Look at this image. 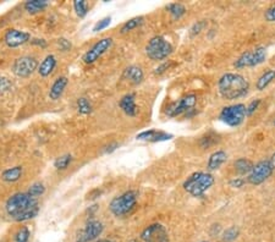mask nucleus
<instances>
[{
    "label": "nucleus",
    "mask_w": 275,
    "mask_h": 242,
    "mask_svg": "<svg viewBox=\"0 0 275 242\" xmlns=\"http://www.w3.org/2000/svg\"><path fill=\"white\" fill-rule=\"evenodd\" d=\"M5 210L15 222H27L37 217L40 203L37 198L31 197L27 192H17L9 197L5 204Z\"/></svg>",
    "instance_id": "f257e3e1"
},
{
    "label": "nucleus",
    "mask_w": 275,
    "mask_h": 242,
    "mask_svg": "<svg viewBox=\"0 0 275 242\" xmlns=\"http://www.w3.org/2000/svg\"><path fill=\"white\" fill-rule=\"evenodd\" d=\"M250 88L248 80L237 72H227L218 80V92L225 100L245 98L250 92Z\"/></svg>",
    "instance_id": "f03ea898"
},
{
    "label": "nucleus",
    "mask_w": 275,
    "mask_h": 242,
    "mask_svg": "<svg viewBox=\"0 0 275 242\" xmlns=\"http://www.w3.org/2000/svg\"><path fill=\"white\" fill-rule=\"evenodd\" d=\"M214 182L215 179L212 173H209V171H207V173H204V171H197V173H193L183 181V187L192 197L203 198L206 192L212 189Z\"/></svg>",
    "instance_id": "7ed1b4c3"
},
{
    "label": "nucleus",
    "mask_w": 275,
    "mask_h": 242,
    "mask_svg": "<svg viewBox=\"0 0 275 242\" xmlns=\"http://www.w3.org/2000/svg\"><path fill=\"white\" fill-rule=\"evenodd\" d=\"M137 205V192L130 191L124 192L120 196H116L111 199L109 204V210L113 213L115 217L124 218L131 214Z\"/></svg>",
    "instance_id": "20e7f679"
},
{
    "label": "nucleus",
    "mask_w": 275,
    "mask_h": 242,
    "mask_svg": "<svg viewBox=\"0 0 275 242\" xmlns=\"http://www.w3.org/2000/svg\"><path fill=\"white\" fill-rule=\"evenodd\" d=\"M174 47L163 36H154L146 46L147 56L153 61H165L173 54Z\"/></svg>",
    "instance_id": "39448f33"
},
{
    "label": "nucleus",
    "mask_w": 275,
    "mask_h": 242,
    "mask_svg": "<svg viewBox=\"0 0 275 242\" xmlns=\"http://www.w3.org/2000/svg\"><path fill=\"white\" fill-rule=\"evenodd\" d=\"M197 104V96L194 93H188L183 96L179 100L173 101L165 108V115L169 118H176V116L185 115L186 118H191L196 114L194 106Z\"/></svg>",
    "instance_id": "423d86ee"
},
{
    "label": "nucleus",
    "mask_w": 275,
    "mask_h": 242,
    "mask_svg": "<svg viewBox=\"0 0 275 242\" xmlns=\"http://www.w3.org/2000/svg\"><path fill=\"white\" fill-rule=\"evenodd\" d=\"M268 51L263 46H258L252 50H246L236 59L233 62V67L237 70L246 69V67H256L263 64L267 60Z\"/></svg>",
    "instance_id": "0eeeda50"
},
{
    "label": "nucleus",
    "mask_w": 275,
    "mask_h": 242,
    "mask_svg": "<svg viewBox=\"0 0 275 242\" xmlns=\"http://www.w3.org/2000/svg\"><path fill=\"white\" fill-rule=\"evenodd\" d=\"M246 118V105L243 103L230 104L224 106L219 113V120L230 127L241 126Z\"/></svg>",
    "instance_id": "6e6552de"
},
{
    "label": "nucleus",
    "mask_w": 275,
    "mask_h": 242,
    "mask_svg": "<svg viewBox=\"0 0 275 242\" xmlns=\"http://www.w3.org/2000/svg\"><path fill=\"white\" fill-rule=\"evenodd\" d=\"M274 168L272 166L269 159L261 160L254 164L253 170L251 171V174L247 176L246 180H247L248 184L253 185V186H258V185H262L263 182L269 180L274 174Z\"/></svg>",
    "instance_id": "1a4fd4ad"
},
{
    "label": "nucleus",
    "mask_w": 275,
    "mask_h": 242,
    "mask_svg": "<svg viewBox=\"0 0 275 242\" xmlns=\"http://www.w3.org/2000/svg\"><path fill=\"white\" fill-rule=\"evenodd\" d=\"M38 66L40 64H38L37 58L31 55H23L14 61L11 70L17 77L26 79V77H30L35 71H37Z\"/></svg>",
    "instance_id": "9d476101"
},
{
    "label": "nucleus",
    "mask_w": 275,
    "mask_h": 242,
    "mask_svg": "<svg viewBox=\"0 0 275 242\" xmlns=\"http://www.w3.org/2000/svg\"><path fill=\"white\" fill-rule=\"evenodd\" d=\"M104 231V225L97 219H90L85 224L84 228L77 234L75 242H93L97 241Z\"/></svg>",
    "instance_id": "9b49d317"
},
{
    "label": "nucleus",
    "mask_w": 275,
    "mask_h": 242,
    "mask_svg": "<svg viewBox=\"0 0 275 242\" xmlns=\"http://www.w3.org/2000/svg\"><path fill=\"white\" fill-rule=\"evenodd\" d=\"M111 47H113V38L110 37L102 38V40H99L97 43L93 44V46L86 51L82 60H84L85 64L87 65L94 64L98 59L102 58V56L104 55Z\"/></svg>",
    "instance_id": "f8f14e48"
},
{
    "label": "nucleus",
    "mask_w": 275,
    "mask_h": 242,
    "mask_svg": "<svg viewBox=\"0 0 275 242\" xmlns=\"http://www.w3.org/2000/svg\"><path fill=\"white\" fill-rule=\"evenodd\" d=\"M141 239L143 242H169V233L164 225L155 223L142 231Z\"/></svg>",
    "instance_id": "ddd939ff"
},
{
    "label": "nucleus",
    "mask_w": 275,
    "mask_h": 242,
    "mask_svg": "<svg viewBox=\"0 0 275 242\" xmlns=\"http://www.w3.org/2000/svg\"><path fill=\"white\" fill-rule=\"evenodd\" d=\"M4 42L9 48H19L23 44L31 42V35L28 32H25V31L10 28L5 32Z\"/></svg>",
    "instance_id": "4468645a"
},
{
    "label": "nucleus",
    "mask_w": 275,
    "mask_h": 242,
    "mask_svg": "<svg viewBox=\"0 0 275 242\" xmlns=\"http://www.w3.org/2000/svg\"><path fill=\"white\" fill-rule=\"evenodd\" d=\"M173 135L168 134L164 131H158V130H147V131H142L141 134L137 135L136 139L139 141H147V142H163V141H169L173 139Z\"/></svg>",
    "instance_id": "2eb2a0df"
},
{
    "label": "nucleus",
    "mask_w": 275,
    "mask_h": 242,
    "mask_svg": "<svg viewBox=\"0 0 275 242\" xmlns=\"http://www.w3.org/2000/svg\"><path fill=\"white\" fill-rule=\"evenodd\" d=\"M119 106H120L121 110L126 114L127 116H131L135 118L138 113V108H137L136 104V95L135 93H127L121 98L119 101Z\"/></svg>",
    "instance_id": "dca6fc26"
},
{
    "label": "nucleus",
    "mask_w": 275,
    "mask_h": 242,
    "mask_svg": "<svg viewBox=\"0 0 275 242\" xmlns=\"http://www.w3.org/2000/svg\"><path fill=\"white\" fill-rule=\"evenodd\" d=\"M123 79L129 81L134 86L141 85L144 80V72L141 66L137 65H130L123 72Z\"/></svg>",
    "instance_id": "f3484780"
},
{
    "label": "nucleus",
    "mask_w": 275,
    "mask_h": 242,
    "mask_svg": "<svg viewBox=\"0 0 275 242\" xmlns=\"http://www.w3.org/2000/svg\"><path fill=\"white\" fill-rule=\"evenodd\" d=\"M228 160V153L224 149H218L213 152L208 158V163H207V169L208 171H217L222 168L223 164Z\"/></svg>",
    "instance_id": "a211bd4d"
},
{
    "label": "nucleus",
    "mask_w": 275,
    "mask_h": 242,
    "mask_svg": "<svg viewBox=\"0 0 275 242\" xmlns=\"http://www.w3.org/2000/svg\"><path fill=\"white\" fill-rule=\"evenodd\" d=\"M67 85H69V80H67V77L65 76L58 77V79L53 82L50 90H49V98L54 101L60 99L61 96L64 95L65 90H66Z\"/></svg>",
    "instance_id": "6ab92c4d"
},
{
    "label": "nucleus",
    "mask_w": 275,
    "mask_h": 242,
    "mask_svg": "<svg viewBox=\"0 0 275 242\" xmlns=\"http://www.w3.org/2000/svg\"><path fill=\"white\" fill-rule=\"evenodd\" d=\"M56 65H58V60H56L55 55L49 54V55H46V58L43 59V61L41 62L40 66H38V70H37L38 74H40L42 77L50 76V75L54 72V70H55Z\"/></svg>",
    "instance_id": "aec40b11"
},
{
    "label": "nucleus",
    "mask_w": 275,
    "mask_h": 242,
    "mask_svg": "<svg viewBox=\"0 0 275 242\" xmlns=\"http://www.w3.org/2000/svg\"><path fill=\"white\" fill-rule=\"evenodd\" d=\"M253 166L254 163L248 158H238L233 161V169H235L236 173L241 176H245V175H250L251 171L253 170Z\"/></svg>",
    "instance_id": "412c9836"
},
{
    "label": "nucleus",
    "mask_w": 275,
    "mask_h": 242,
    "mask_svg": "<svg viewBox=\"0 0 275 242\" xmlns=\"http://www.w3.org/2000/svg\"><path fill=\"white\" fill-rule=\"evenodd\" d=\"M275 81V69H268L261 75L256 81V90L262 92V91L267 90L271 83Z\"/></svg>",
    "instance_id": "4be33fe9"
},
{
    "label": "nucleus",
    "mask_w": 275,
    "mask_h": 242,
    "mask_svg": "<svg viewBox=\"0 0 275 242\" xmlns=\"http://www.w3.org/2000/svg\"><path fill=\"white\" fill-rule=\"evenodd\" d=\"M22 174H23V168L21 165H16V166H12V168L6 169L1 173V180L5 182H16L19 181L20 179L22 178Z\"/></svg>",
    "instance_id": "5701e85b"
},
{
    "label": "nucleus",
    "mask_w": 275,
    "mask_h": 242,
    "mask_svg": "<svg viewBox=\"0 0 275 242\" xmlns=\"http://www.w3.org/2000/svg\"><path fill=\"white\" fill-rule=\"evenodd\" d=\"M48 0H28L23 4L26 11L31 15H36L38 12H42L48 7Z\"/></svg>",
    "instance_id": "b1692460"
},
{
    "label": "nucleus",
    "mask_w": 275,
    "mask_h": 242,
    "mask_svg": "<svg viewBox=\"0 0 275 242\" xmlns=\"http://www.w3.org/2000/svg\"><path fill=\"white\" fill-rule=\"evenodd\" d=\"M167 10L174 20H180L187 12L186 6L183 4H181V2H171V4H168Z\"/></svg>",
    "instance_id": "393cba45"
},
{
    "label": "nucleus",
    "mask_w": 275,
    "mask_h": 242,
    "mask_svg": "<svg viewBox=\"0 0 275 242\" xmlns=\"http://www.w3.org/2000/svg\"><path fill=\"white\" fill-rule=\"evenodd\" d=\"M143 22H144V17H142V16L132 17V19L126 21V22L121 26L120 33L121 35H125V33L131 32V31L136 30L137 27H139V26L143 25Z\"/></svg>",
    "instance_id": "a878e982"
},
{
    "label": "nucleus",
    "mask_w": 275,
    "mask_h": 242,
    "mask_svg": "<svg viewBox=\"0 0 275 242\" xmlns=\"http://www.w3.org/2000/svg\"><path fill=\"white\" fill-rule=\"evenodd\" d=\"M219 141H220L219 135L214 134V132H209V134L204 135V136L202 137L201 141H199V145H201L202 148L206 149V148H209V147H212V145H217Z\"/></svg>",
    "instance_id": "bb28decb"
},
{
    "label": "nucleus",
    "mask_w": 275,
    "mask_h": 242,
    "mask_svg": "<svg viewBox=\"0 0 275 242\" xmlns=\"http://www.w3.org/2000/svg\"><path fill=\"white\" fill-rule=\"evenodd\" d=\"M76 105L77 111H79L80 114H82V115H88V114L92 113L93 110L92 104H91V101L86 97H80L76 101Z\"/></svg>",
    "instance_id": "cd10ccee"
},
{
    "label": "nucleus",
    "mask_w": 275,
    "mask_h": 242,
    "mask_svg": "<svg viewBox=\"0 0 275 242\" xmlns=\"http://www.w3.org/2000/svg\"><path fill=\"white\" fill-rule=\"evenodd\" d=\"M238 235H240V230H238L237 226H230L222 233V240L223 242H233L236 241Z\"/></svg>",
    "instance_id": "c85d7f7f"
},
{
    "label": "nucleus",
    "mask_w": 275,
    "mask_h": 242,
    "mask_svg": "<svg viewBox=\"0 0 275 242\" xmlns=\"http://www.w3.org/2000/svg\"><path fill=\"white\" fill-rule=\"evenodd\" d=\"M44 192H46V186H44L43 182H35L30 186L27 194L33 198H38V197L43 196Z\"/></svg>",
    "instance_id": "c756f323"
},
{
    "label": "nucleus",
    "mask_w": 275,
    "mask_h": 242,
    "mask_svg": "<svg viewBox=\"0 0 275 242\" xmlns=\"http://www.w3.org/2000/svg\"><path fill=\"white\" fill-rule=\"evenodd\" d=\"M72 161V155L71 154H64L61 157L56 158L54 161V168L58 169V170H66L69 168V165Z\"/></svg>",
    "instance_id": "7c9ffc66"
},
{
    "label": "nucleus",
    "mask_w": 275,
    "mask_h": 242,
    "mask_svg": "<svg viewBox=\"0 0 275 242\" xmlns=\"http://www.w3.org/2000/svg\"><path fill=\"white\" fill-rule=\"evenodd\" d=\"M74 10L77 16L84 19L86 15L88 14V2L86 1V0H75Z\"/></svg>",
    "instance_id": "2f4dec72"
},
{
    "label": "nucleus",
    "mask_w": 275,
    "mask_h": 242,
    "mask_svg": "<svg viewBox=\"0 0 275 242\" xmlns=\"http://www.w3.org/2000/svg\"><path fill=\"white\" fill-rule=\"evenodd\" d=\"M31 231L27 226H22L15 234V242H28L30 241Z\"/></svg>",
    "instance_id": "473e14b6"
},
{
    "label": "nucleus",
    "mask_w": 275,
    "mask_h": 242,
    "mask_svg": "<svg viewBox=\"0 0 275 242\" xmlns=\"http://www.w3.org/2000/svg\"><path fill=\"white\" fill-rule=\"evenodd\" d=\"M207 27V21L206 20H201V21H197L196 23L192 25V27L190 28V37H196L198 36L204 28Z\"/></svg>",
    "instance_id": "72a5a7b5"
},
{
    "label": "nucleus",
    "mask_w": 275,
    "mask_h": 242,
    "mask_svg": "<svg viewBox=\"0 0 275 242\" xmlns=\"http://www.w3.org/2000/svg\"><path fill=\"white\" fill-rule=\"evenodd\" d=\"M261 103H262V99L256 98V99H252L247 104V105H246V115H247V118H250V116H252L253 114L256 113L257 109H258L259 105H261Z\"/></svg>",
    "instance_id": "f704fd0d"
},
{
    "label": "nucleus",
    "mask_w": 275,
    "mask_h": 242,
    "mask_svg": "<svg viewBox=\"0 0 275 242\" xmlns=\"http://www.w3.org/2000/svg\"><path fill=\"white\" fill-rule=\"evenodd\" d=\"M12 88V82L7 77L0 76V95L9 92Z\"/></svg>",
    "instance_id": "c9c22d12"
},
{
    "label": "nucleus",
    "mask_w": 275,
    "mask_h": 242,
    "mask_svg": "<svg viewBox=\"0 0 275 242\" xmlns=\"http://www.w3.org/2000/svg\"><path fill=\"white\" fill-rule=\"evenodd\" d=\"M110 22H111V17H104V19L98 21V22L94 25V27H93V32H100V31L105 30V28L110 25Z\"/></svg>",
    "instance_id": "e433bc0d"
},
{
    "label": "nucleus",
    "mask_w": 275,
    "mask_h": 242,
    "mask_svg": "<svg viewBox=\"0 0 275 242\" xmlns=\"http://www.w3.org/2000/svg\"><path fill=\"white\" fill-rule=\"evenodd\" d=\"M246 182H247L246 179L238 176V178H232L231 180L229 181V186L232 187V189H242L246 185Z\"/></svg>",
    "instance_id": "4c0bfd02"
},
{
    "label": "nucleus",
    "mask_w": 275,
    "mask_h": 242,
    "mask_svg": "<svg viewBox=\"0 0 275 242\" xmlns=\"http://www.w3.org/2000/svg\"><path fill=\"white\" fill-rule=\"evenodd\" d=\"M58 46H59V48H60L61 51H70L72 48L71 42H70L69 40H66V38H59Z\"/></svg>",
    "instance_id": "58836bf2"
},
{
    "label": "nucleus",
    "mask_w": 275,
    "mask_h": 242,
    "mask_svg": "<svg viewBox=\"0 0 275 242\" xmlns=\"http://www.w3.org/2000/svg\"><path fill=\"white\" fill-rule=\"evenodd\" d=\"M264 19H266V21H268V22H275V5L268 7V9L266 10V12H264Z\"/></svg>",
    "instance_id": "ea45409f"
},
{
    "label": "nucleus",
    "mask_w": 275,
    "mask_h": 242,
    "mask_svg": "<svg viewBox=\"0 0 275 242\" xmlns=\"http://www.w3.org/2000/svg\"><path fill=\"white\" fill-rule=\"evenodd\" d=\"M171 66V61H163L159 66H157L154 69V74L155 75H162L167 71L168 69Z\"/></svg>",
    "instance_id": "a19ab883"
},
{
    "label": "nucleus",
    "mask_w": 275,
    "mask_h": 242,
    "mask_svg": "<svg viewBox=\"0 0 275 242\" xmlns=\"http://www.w3.org/2000/svg\"><path fill=\"white\" fill-rule=\"evenodd\" d=\"M31 43L33 46L41 47V48H46V41L43 38H33V40H31Z\"/></svg>",
    "instance_id": "79ce46f5"
},
{
    "label": "nucleus",
    "mask_w": 275,
    "mask_h": 242,
    "mask_svg": "<svg viewBox=\"0 0 275 242\" xmlns=\"http://www.w3.org/2000/svg\"><path fill=\"white\" fill-rule=\"evenodd\" d=\"M119 147V145L116 142H113L110 143V145H105L104 148H103V153H113L114 150H116V148Z\"/></svg>",
    "instance_id": "37998d69"
},
{
    "label": "nucleus",
    "mask_w": 275,
    "mask_h": 242,
    "mask_svg": "<svg viewBox=\"0 0 275 242\" xmlns=\"http://www.w3.org/2000/svg\"><path fill=\"white\" fill-rule=\"evenodd\" d=\"M269 161H271V164H272V166L274 168V170H275V152L273 153V154L271 155V158H269Z\"/></svg>",
    "instance_id": "c03bdc74"
},
{
    "label": "nucleus",
    "mask_w": 275,
    "mask_h": 242,
    "mask_svg": "<svg viewBox=\"0 0 275 242\" xmlns=\"http://www.w3.org/2000/svg\"><path fill=\"white\" fill-rule=\"evenodd\" d=\"M95 242H114V241H111V240H98Z\"/></svg>",
    "instance_id": "a18cd8bd"
},
{
    "label": "nucleus",
    "mask_w": 275,
    "mask_h": 242,
    "mask_svg": "<svg viewBox=\"0 0 275 242\" xmlns=\"http://www.w3.org/2000/svg\"><path fill=\"white\" fill-rule=\"evenodd\" d=\"M274 126H275V119H274Z\"/></svg>",
    "instance_id": "49530a36"
},
{
    "label": "nucleus",
    "mask_w": 275,
    "mask_h": 242,
    "mask_svg": "<svg viewBox=\"0 0 275 242\" xmlns=\"http://www.w3.org/2000/svg\"><path fill=\"white\" fill-rule=\"evenodd\" d=\"M201 242H208V241H201Z\"/></svg>",
    "instance_id": "de8ad7c7"
}]
</instances>
